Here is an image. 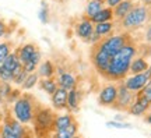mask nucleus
Masks as SVG:
<instances>
[{
  "label": "nucleus",
  "instance_id": "13",
  "mask_svg": "<svg viewBox=\"0 0 151 138\" xmlns=\"http://www.w3.org/2000/svg\"><path fill=\"white\" fill-rule=\"evenodd\" d=\"M92 31H94V22L87 17H83L81 21L76 25V35L84 42L88 39V36L91 35Z\"/></svg>",
  "mask_w": 151,
  "mask_h": 138
},
{
  "label": "nucleus",
  "instance_id": "25",
  "mask_svg": "<svg viewBox=\"0 0 151 138\" xmlns=\"http://www.w3.org/2000/svg\"><path fill=\"white\" fill-rule=\"evenodd\" d=\"M78 134V123L76 120L71 126L63 130V131H59V133H53L55 137H59V138H71V137H76Z\"/></svg>",
  "mask_w": 151,
  "mask_h": 138
},
{
  "label": "nucleus",
  "instance_id": "8",
  "mask_svg": "<svg viewBox=\"0 0 151 138\" xmlns=\"http://www.w3.org/2000/svg\"><path fill=\"white\" fill-rule=\"evenodd\" d=\"M111 56L102 52L101 49H98L97 46H92L91 50V63L94 66V69L97 70V73L101 77H105L106 71H108L109 63H111Z\"/></svg>",
  "mask_w": 151,
  "mask_h": 138
},
{
  "label": "nucleus",
  "instance_id": "24",
  "mask_svg": "<svg viewBox=\"0 0 151 138\" xmlns=\"http://www.w3.org/2000/svg\"><path fill=\"white\" fill-rule=\"evenodd\" d=\"M41 57H42V54H41V52L39 50H37L35 53L32 54V57L28 60L25 64H22V67H24V70L27 71V73H34V71H37L38 69V64L41 63Z\"/></svg>",
  "mask_w": 151,
  "mask_h": 138
},
{
  "label": "nucleus",
  "instance_id": "6",
  "mask_svg": "<svg viewBox=\"0 0 151 138\" xmlns=\"http://www.w3.org/2000/svg\"><path fill=\"white\" fill-rule=\"evenodd\" d=\"M25 124H22L21 122H18L16 117L13 116H7L3 120L1 124V130H0V137L3 138H22L28 135L27 128L24 127Z\"/></svg>",
  "mask_w": 151,
  "mask_h": 138
},
{
  "label": "nucleus",
  "instance_id": "1",
  "mask_svg": "<svg viewBox=\"0 0 151 138\" xmlns=\"http://www.w3.org/2000/svg\"><path fill=\"white\" fill-rule=\"evenodd\" d=\"M136 54H137V46L130 39L127 43H124V46L119 50L118 53L112 56L108 71H106L104 78L111 81V82L123 81L129 74L130 63H132V60H133Z\"/></svg>",
  "mask_w": 151,
  "mask_h": 138
},
{
  "label": "nucleus",
  "instance_id": "16",
  "mask_svg": "<svg viewBox=\"0 0 151 138\" xmlns=\"http://www.w3.org/2000/svg\"><path fill=\"white\" fill-rule=\"evenodd\" d=\"M56 81H58L59 87H62V88H65L67 91H70L77 87V78L71 73H69V71H63L62 74H59Z\"/></svg>",
  "mask_w": 151,
  "mask_h": 138
},
{
  "label": "nucleus",
  "instance_id": "3",
  "mask_svg": "<svg viewBox=\"0 0 151 138\" xmlns=\"http://www.w3.org/2000/svg\"><path fill=\"white\" fill-rule=\"evenodd\" d=\"M35 107H37V103H35L34 96L28 95V94L20 95L13 105V116L22 124H31L34 113H35Z\"/></svg>",
  "mask_w": 151,
  "mask_h": 138
},
{
  "label": "nucleus",
  "instance_id": "34",
  "mask_svg": "<svg viewBox=\"0 0 151 138\" xmlns=\"http://www.w3.org/2000/svg\"><path fill=\"white\" fill-rule=\"evenodd\" d=\"M106 126L109 127H115V128H129L132 127L129 123H122V122H118V120H113V122H108Z\"/></svg>",
  "mask_w": 151,
  "mask_h": 138
},
{
  "label": "nucleus",
  "instance_id": "9",
  "mask_svg": "<svg viewBox=\"0 0 151 138\" xmlns=\"http://www.w3.org/2000/svg\"><path fill=\"white\" fill-rule=\"evenodd\" d=\"M151 78V66L146 71L143 73H137V74H132V77H127L124 78V82L123 84L129 88L130 91L133 92H139V91L147 84V81Z\"/></svg>",
  "mask_w": 151,
  "mask_h": 138
},
{
  "label": "nucleus",
  "instance_id": "30",
  "mask_svg": "<svg viewBox=\"0 0 151 138\" xmlns=\"http://www.w3.org/2000/svg\"><path fill=\"white\" fill-rule=\"evenodd\" d=\"M11 53V43L10 42H1L0 43V64L6 60V57Z\"/></svg>",
  "mask_w": 151,
  "mask_h": 138
},
{
  "label": "nucleus",
  "instance_id": "19",
  "mask_svg": "<svg viewBox=\"0 0 151 138\" xmlns=\"http://www.w3.org/2000/svg\"><path fill=\"white\" fill-rule=\"evenodd\" d=\"M133 7V1L132 0H122L119 4H116L113 7V18H118L119 21L123 18Z\"/></svg>",
  "mask_w": 151,
  "mask_h": 138
},
{
  "label": "nucleus",
  "instance_id": "29",
  "mask_svg": "<svg viewBox=\"0 0 151 138\" xmlns=\"http://www.w3.org/2000/svg\"><path fill=\"white\" fill-rule=\"evenodd\" d=\"M0 81H3V82H11L13 81V71L9 70L3 64H0Z\"/></svg>",
  "mask_w": 151,
  "mask_h": 138
},
{
  "label": "nucleus",
  "instance_id": "4",
  "mask_svg": "<svg viewBox=\"0 0 151 138\" xmlns=\"http://www.w3.org/2000/svg\"><path fill=\"white\" fill-rule=\"evenodd\" d=\"M150 18V10L148 6H133L132 10L120 20V25L126 31H134L143 27Z\"/></svg>",
  "mask_w": 151,
  "mask_h": 138
},
{
  "label": "nucleus",
  "instance_id": "22",
  "mask_svg": "<svg viewBox=\"0 0 151 138\" xmlns=\"http://www.w3.org/2000/svg\"><path fill=\"white\" fill-rule=\"evenodd\" d=\"M39 84V88L43 91V92H46L48 95H52L55 91H56V88L59 87L58 85V81L55 80L53 77H49V78H42V80L38 82Z\"/></svg>",
  "mask_w": 151,
  "mask_h": 138
},
{
  "label": "nucleus",
  "instance_id": "28",
  "mask_svg": "<svg viewBox=\"0 0 151 138\" xmlns=\"http://www.w3.org/2000/svg\"><path fill=\"white\" fill-rule=\"evenodd\" d=\"M38 82H39V75H38L37 71H34V73H28L25 81L21 84V88L24 91H29V89H32Z\"/></svg>",
  "mask_w": 151,
  "mask_h": 138
},
{
  "label": "nucleus",
  "instance_id": "10",
  "mask_svg": "<svg viewBox=\"0 0 151 138\" xmlns=\"http://www.w3.org/2000/svg\"><path fill=\"white\" fill-rule=\"evenodd\" d=\"M118 95V85L115 84H106L102 89L99 91L98 95V103L102 107H111Z\"/></svg>",
  "mask_w": 151,
  "mask_h": 138
},
{
  "label": "nucleus",
  "instance_id": "18",
  "mask_svg": "<svg viewBox=\"0 0 151 138\" xmlns=\"http://www.w3.org/2000/svg\"><path fill=\"white\" fill-rule=\"evenodd\" d=\"M37 73H38V75H39V78L53 77V75L56 74V66H55L50 60H45V61L38 64Z\"/></svg>",
  "mask_w": 151,
  "mask_h": 138
},
{
  "label": "nucleus",
  "instance_id": "27",
  "mask_svg": "<svg viewBox=\"0 0 151 138\" xmlns=\"http://www.w3.org/2000/svg\"><path fill=\"white\" fill-rule=\"evenodd\" d=\"M1 64H3V66H6L9 70L14 71L17 67H20V66H21V61H20V59H18L17 52H11V53L6 57V60Z\"/></svg>",
  "mask_w": 151,
  "mask_h": 138
},
{
  "label": "nucleus",
  "instance_id": "37",
  "mask_svg": "<svg viewBox=\"0 0 151 138\" xmlns=\"http://www.w3.org/2000/svg\"><path fill=\"white\" fill-rule=\"evenodd\" d=\"M120 1H122V0H105L106 6H108V7H112V9H113V7H115L116 4H119Z\"/></svg>",
  "mask_w": 151,
  "mask_h": 138
},
{
  "label": "nucleus",
  "instance_id": "20",
  "mask_svg": "<svg viewBox=\"0 0 151 138\" xmlns=\"http://www.w3.org/2000/svg\"><path fill=\"white\" fill-rule=\"evenodd\" d=\"M94 24L98 22H105V21H112L113 20V10L112 7H102L99 11H97L94 16L90 18Z\"/></svg>",
  "mask_w": 151,
  "mask_h": 138
},
{
  "label": "nucleus",
  "instance_id": "36",
  "mask_svg": "<svg viewBox=\"0 0 151 138\" xmlns=\"http://www.w3.org/2000/svg\"><path fill=\"white\" fill-rule=\"evenodd\" d=\"M144 38H146V42L151 43V24L146 28V34H144Z\"/></svg>",
  "mask_w": 151,
  "mask_h": 138
},
{
  "label": "nucleus",
  "instance_id": "5",
  "mask_svg": "<svg viewBox=\"0 0 151 138\" xmlns=\"http://www.w3.org/2000/svg\"><path fill=\"white\" fill-rule=\"evenodd\" d=\"M130 41L129 34H119V35H109V38H102L101 41L92 46H97L98 49H101L102 52L109 54L111 57L115 56L120 49L124 46V43H127Z\"/></svg>",
  "mask_w": 151,
  "mask_h": 138
},
{
  "label": "nucleus",
  "instance_id": "41",
  "mask_svg": "<svg viewBox=\"0 0 151 138\" xmlns=\"http://www.w3.org/2000/svg\"><path fill=\"white\" fill-rule=\"evenodd\" d=\"M98 1H102V3H105V0H98Z\"/></svg>",
  "mask_w": 151,
  "mask_h": 138
},
{
  "label": "nucleus",
  "instance_id": "12",
  "mask_svg": "<svg viewBox=\"0 0 151 138\" xmlns=\"http://www.w3.org/2000/svg\"><path fill=\"white\" fill-rule=\"evenodd\" d=\"M52 99V106L55 110H65L67 109V89L58 87L56 91L50 95Z\"/></svg>",
  "mask_w": 151,
  "mask_h": 138
},
{
  "label": "nucleus",
  "instance_id": "2",
  "mask_svg": "<svg viewBox=\"0 0 151 138\" xmlns=\"http://www.w3.org/2000/svg\"><path fill=\"white\" fill-rule=\"evenodd\" d=\"M55 119H56V113H55L52 109L37 105L32 123H31V124H32V128H34V134L38 135V137H43V135L53 134Z\"/></svg>",
  "mask_w": 151,
  "mask_h": 138
},
{
  "label": "nucleus",
  "instance_id": "7",
  "mask_svg": "<svg viewBox=\"0 0 151 138\" xmlns=\"http://www.w3.org/2000/svg\"><path fill=\"white\" fill-rule=\"evenodd\" d=\"M134 99H136V94L133 91H130L122 82L120 85H118V95H116V99H115V102H113V105L111 107L120 112H127L129 107L132 106V103L134 102Z\"/></svg>",
  "mask_w": 151,
  "mask_h": 138
},
{
  "label": "nucleus",
  "instance_id": "31",
  "mask_svg": "<svg viewBox=\"0 0 151 138\" xmlns=\"http://www.w3.org/2000/svg\"><path fill=\"white\" fill-rule=\"evenodd\" d=\"M137 94L143 95V96H144V98L147 99V101H148V102L151 103V78H150L148 81H147V84L144 85V87H143V88H141V89L139 91Z\"/></svg>",
  "mask_w": 151,
  "mask_h": 138
},
{
  "label": "nucleus",
  "instance_id": "26",
  "mask_svg": "<svg viewBox=\"0 0 151 138\" xmlns=\"http://www.w3.org/2000/svg\"><path fill=\"white\" fill-rule=\"evenodd\" d=\"M102 9V1H98V0H88V3L86 6V11H84V17L87 18H91L97 11H99Z\"/></svg>",
  "mask_w": 151,
  "mask_h": 138
},
{
  "label": "nucleus",
  "instance_id": "23",
  "mask_svg": "<svg viewBox=\"0 0 151 138\" xmlns=\"http://www.w3.org/2000/svg\"><path fill=\"white\" fill-rule=\"evenodd\" d=\"M94 31L99 34L101 36H109L113 31V22L112 21H105V22H98L94 24Z\"/></svg>",
  "mask_w": 151,
  "mask_h": 138
},
{
  "label": "nucleus",
  "instance_id": "39",
  "mask_svg": "<svg viewBox=\"0 0 151 138\" xmlns=\"http://www.w3.org/2000/svg\"><path fill=\"white\" fill-rule=\"evenodd\" d=\"M143 3L146 6H151V0H143Z\"/></svg>",
  "mask_w": 151,
  "mask_h": 138
},
{
  "label": "nucleus",
  "instance_id": "11",
  "mask_svg": "<svg viewBox=\"0 0 151 138\" xmlns=\"http://www.w3.org/2000/svg\"><path fill=\"white\" fill-rule=\"evenodd\" d=\"M151 103L147 101L146 98L140 94H136V99L134 102L132 103V106L129 107L127 113L132 114V116H144L147 112L150 110Z\"/></svg>",
  "mask_w": 151,
  "mask_h": 138
},
{
  "label": "nucleus",
  "instance_id": "35",
  "mask_svg": "<svg viewBox=\"0 0 151 138\" xmlns=\"http://www.w3.org/2000/svg\"><path fill=\"white\" fill-rule=\"evenodd\" d=\"M7 34V24L4 20H0V38H3Z\"/></svg>",
  "mask_w": 151,
  "mask_h": 138
},
{
  "label": "nucleus",
  "instance_id": "38",
  "mask_svg": "<svg viewBox=\"0 0 151 138\" xmlns=\"http://www.w3.org/2000/svg\"><path fill=\"white\" fill-rule=\"evenodd\" d=\"M144 120H146V123L151 124V112H150V113H146V117H144Z\"/></svg>",
  "mask_w": 151,
  "mask_h": 138
},
{
  "label": "nucleus",
  "instance_id": "14",
  "mask_svg": "<svg viewBox=\"0 0 151 138\" xmlns=\"http://www.w3.org/2000/svg\"><path fill=\"white\" fill-rule=\"evenodd\" d=\"M74 122H76V119H74V116H73L71 113H66V114H56L55 124H53V133L63 131V130H66L69 126H71Z\"/></svg>",
  "mask_w": 151,
  "mask_h": 138
},
{
  "label": "nucleus",
  "instance_id": "32",
  "mask_svg": "<svg viewBox=\"0 0 151 138\" xmlns=\"http://www.w3.org/2000/svg\"><path fill=\"white\" fill-rule=\"evenodd\" d=\"M38 16H39V20H41L43 24H46V22L49 21V9H48V6H46V3H42Z\"/></svg>",
  "mask_w": 151,
  "mask_h": 138
},
{
  "label": "nucleus",
  "instance_id": "15",
  "mask_svg": "<svg viewBox=\"0 0 151 138\" xmlns=\"http://www.w3.org/2000/svg\"><path fill=\"white\" fill-rule=\"evenodd\" d=\"M81 94L80 89H77V87L73 89L67 91V109L70 112H77L80 109V103H81Z\"/></svg>",
  "mask_w": 151,
  "mask_h": 138
},
{
  "label": "nucleus",
  "instance_id": "21",
  "mask_svg": "<svg viewBox=\"0 0 151 138\" xmlns=\"http://www.w3.org/2000/svg\"><path fill=\"white\" fill-rule=\"evenodd\" d=\"M150 67V64L147 63V60L144 57H133L132 63H130L129 73L130 74H137V73H143Z\"/></svg>",
  "mask_w": 151,
  "mask_h": 138
},
{
  "label": "nucleus",
  "instance_id": "40",
  "mask_svg": "<svg viewBox=\"0 0 151 138\" xmlns=\"http://www.w3.org/2000/svg\"><path fill=\"white\" fill-rule=\"evenodd\" d=\"M3 101H4V98H3V96L0 95V103H1V102H3Z\"/></svg>",
  "mask_w": 151,
  "mask_h": 138
},
{
  "label": "nucleus",
  "instance_id": "33",
  "mask_svg": "<svg viewBox=\"0 0 151 138\" xmlns=\"http://www.w3.org/2000/svg\"><path fill=\"white\" fill-rule=\"evenodd\" d=\"M27 75H28V73L24 70V67H22V70L20 71V73H17L14 77H13V81L11 82H14L16 85H21L24 81H25V78H27Z\"/></svg>",
  "mask_w": 151,
  "mask_h": 138
},
{
  "label": "nucleus",
  "instance_id": "17",
  "mask_svg": "<svg viewBox=\"0 0 151 138\" xmlns=\"http://www.w3.org/2000/svg\"><path fill=\"white\" fill-rule=\"evenodd\" d=\"M37 50H38V48L35 43H25V45L20 46V49L17 50V54H18V59H20L21 64L27 63L28 60L32 57V54L35 53Z\"/></svg>",
  "mask_w": 151,
  "mask_h": 138
},
{
  "label": "nucleus",
  "instance_id": "42",
  "mask_svg": "<svg viewBox=\"0 0 151 138\" xmlns=\"http://www.w3.org/2000/svg\"><path fill=\"white\" fill-rule=\"evenodd\" d=\"M59 1H67V0H59Z\"/></svg>",
  "mask_w": 151,
  "mask_h": 138
}]
</instances>
